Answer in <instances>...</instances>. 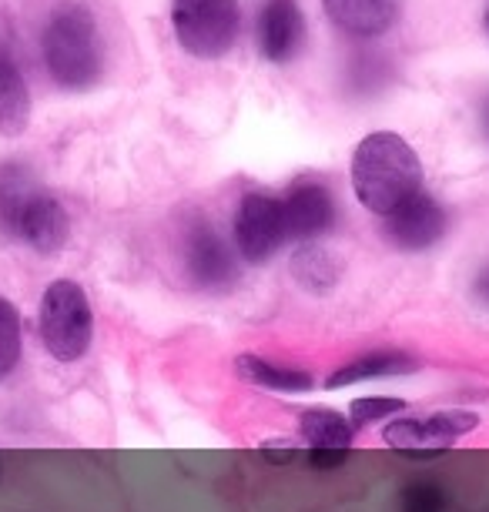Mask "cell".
<instances>
[{"label":"cell","mask_w":489,"mask_h":512,"mask_svg":"<svg viewBox=\"0 0 489 512\" xmlns=\"http://www.w3.org/2000/svg\"><path fill=\"white\" fill-rule=\"evenodd\" d=\"M0 235L44 255L64 248L71 235L64 205L24 164H0Z\"/></svg>","instance_id":"cell-1"},{"label":"cell","mask_w":489,"mask_h":512,"mask_svg":"<svg viewBox=\"0 0 489 512\" xmlns=\"http://www.w3.org/2000/svg\"><path fill=\"white\" fill-rule=\"evenodd\" d=\"M352 188L362 205L386 218L402 201L423 191V164L399 134H369L352 154Z\"/></svg>","instance_id":"cell-2"},{"label":"cell","mask_w":489,"mask_h":512,"mask_svg":"<svg viewBox=\"0 0 489 512\" xmlns=\"http://www.w3.org/2000/svg\"><path fill=\"white\" fill-rule=\"evenodd\" d=\"M41 51L47 74L67 91H84L101 77L104 47L94 17L81 4H61L47 17Z\"/></svg>","instance_id":"cell-3"},{"label":"cell","mask_w":489,"mask_h":512,"mask_svg":"<svg viewBox=\"0 0 489 512\" xmlns=\"http://www.w3.org/2000/svg\"><path fill=\"white\" fill-rule=\"evenodd\" d=\"M37 332L57 362H78L94 338V312L84 288L71 278H57L44 288L37 305Z\"/></svg>","instance_id":"cell-4"},{"label":"cell","mask_w":489,"mask_h":512,"mask_svg":"<svg viewBox=\"0 0 489 512\" xmlns=\"http://www.w3.org/2000/svg\"><path fill=\"white\" fill-rule=\"evenodd\" d=\"M235 0H175L171 24L178 44L195 57H222L238 37Z\"/></svg>","instance_id":"cell-5"},{"label":"cell","mask_w":489,"mask_h":512,"mask_svg":"<svg viewBox=\"0 0 489 512\" xmlns=\"http://www.w3.org/2000/svg\"><path fill=\"white\" fill-rule=\"evenodd\" d=\"M473 429H479L476 412L443 409V412L423 415V419L389 422L386 432H382V439H386L396 452H402V456L429 459V456H443V452H449V446H453L456 439H463L466 432H473Z\"/></svg>","instance_id":"cell-6"},{"label":"cell","mask_w":489,"mask_h":512,"mask_svg":"<svg viewBox=\"0 0 489 512\" xmlns=\"http://www.w3.org/2000/svg\"><path fill=\"white\" fill-rule=\"evenodd\" d=\"M285 238H289V231H285L282 198H272L265 191H248L235 211V241L245 262L265 265L285 245Z\"/></svg>","instance_id":"cell-7"},{"label":"cell","mask_w":489,"mask_h":512,"mask_svg":"<svg viewBox=\"0 0 489 512\" xmlns=\"http://www.w3.org/2000/svg\"><path fill=\"white\" fill-rule=\"evenodd\" d=\"M185 272L191 278V285L201 288V292H212V295H222V292H232L235 282H238V262L232 255V248L225 245L222 235L208 225V221H195L188 231H185Z\"/></svg>","instance_id":"cell-8"},{"label":"cell","mask_w":489,"mask_h":512,"mask_svg":"<svg viewBox=\"0 0 489 512\" xmlns=\"http://www.w3.org/2000/svg\"><path fill=\"white\" fill-rule=\"evenodd\" d=\"M446 235V211L436 198L412 195L382 221V238L399 251H426Z\"/></svg>","instance_id":"cell-9"},{"label":"cell","mask_w":489,"mask_h":512,"mask_svg":"<svg viewBox=\"0 0 489 512\" xmlns=\"http://www.w3.org/2000/svg\"><path fill=\"white\" fill-rule=\"evenodd\" d=\"M282 215L289 238L312 241L335 225V198L319 181H295L282 198Z\"/></svg>","instance_id":"cell-10"},{"label":"cell","mask_w":489,"mask_h":512,"mask_svg":"<svg viewBox=\"0 0 489 512\" xmlns=\"http://www.w3.org/2000/svg\"><path fill=\"white\" fill-rule=\"evenodd\" d=\"M299 432L309 442V462L315 469L342 466L352 449V422L332 409H305L299 415Z\"/></svg>","instance_id":"cell-11"},{"label":"cell","mask_w":489,"mask_h":512,"mask_svg":"<svg viewBox=\"0 0 489 512\" xmlns=\"http://www.w3.org/2000/svg\"><path fill=\"white\" fill-rule=\"evenodd\" d=\"M305 17L295 0H268L258 14V47L268 61L285 64L302 51Z\"/></svg>","instance_id":"cell-12"},{"label":"cell","mask_w":489,"mask_h":512,"mask_svg":"<svg viewBox=\"0 0 489 512\" xmlns=\"http://www.w3.org/2000/svg\"><path fill=\"white\" fill-rule=\"evenodd\" d=\"M325 14L332 17L342 31L356 37H376L389 31L399 14V0H322Z\"/></svg>","instance_id":"cell-13"},{"label":"cell","mask_w":489,"mask_h":512,"mask_svg":"<svg viewBox=\"0 0 489 512\" xmlns=\"http://www.w3.org/2000/svg\"><path fill=\"white\" fill-rule=\"evenodd\" d=\"M31 118V94H27V81L17 67L14 54L0 44V134L14 138L27 128Z\"/></svg>","instance_id":"cell-14"},{"label":"cell","mask_w":489,"mask_h":512,"mask_svg":"<svg viewBox=\"0 0 489 512\" xmlns=\"http://www.w3.org/2000/svg\"><path fill=\"white\" fill-rule=\"evenodd\" d=\"M339 275H342L339 255H332L325 245L305 241L292 255V278L299 282L302 292H309V295H329L332 288L339 285Z\"/></svg>","instance_id":"cell-15"},{"label":"cell","mask_w":489,"mask_h":512,"mask_svg":"<svg viewBox=\"0 0 489 512\" xmlns=\"http://www.w3.org/2000/svg\"><path fill=\"white\" fill-rule=\"evenodd\" d=\"M416 359L406 352H396V349H389V352H369V355H362V359L356 362H349V365H342L339 372H332L329 375V389H342V385H352V382H369V379H392V375H409V372H416Z\"/></svg>","instance_id":"cell-16"},{"label":"cell","mask_w":489,"mask_h":512,"mask_svg":"<svg viewBox=\"0 0 489 512\" xmlns=\"http://www.w3.org/2000/svg\"><path fill=\"white\" fill-rule=\"evenodd\" d=\"M235 372L242 375L245 382L258 385V389L268 392H282V395H302L312 389V375L302 369H285V365L265 362L262 355H238L235 359Z\"/></svg>","instance_id":"cell-17"},{"label":"cell","mask_w":489,"mask_h":512,"mask_svg":"<svg viewBox=\"0 0 489 512\" xmlns=\"http://www.w3.org/2000/svg\"><path fill=\"white\" fill-rule=\"evenodd\" d=\"M24 352V325L21 312L11 298L0 295V382H7L14 375V369L21 365Z\"/></svg>","instance_id":"cell-18"},{"label":"cell","mask_w":489,"mask_h":512,"mask_svg":"<svg viewBox=\"0 0 489 512\" xmlns=\"http://www.w3.org/2000/svg\"><path fill=\"white\" fill-rule=\"evenodd\" d=\"M349 77H352V84H356V91H376V88L386 84L389 67H386V61H382L379 54L362 51V54H356V61H352Z\"/></svg>","instance_id":"cell-19"},{"label":"cell","mask_w":489,"mask_h":512,"mask_svg":"<svg viewBox=\"0 0 489 512\" xmlns=\"http://www.w3.org/2000/svg\"><path fill=\"white\" fill-rule=\"evenodd\" d=\"M402 409H406V402L402 399H356L352 402V429H366V425L372 422H382L389 419V415H399Z\"/></svg>","instance_id":"cell-20"},{"label":"cell","mask_w":489,"mask_h":512,"mask_svg":"<svg viewBox=\"0 0 489 512\" xmlns=\"http://www.w3.org/2000/svg\"><path fill=\"white\" fill-rule=\"evenodd\" d=\"M446 499L433 482H416L402 492V512H443Z\"/></svg>","instance_id":"cell-21"},{"label":"cell","mask_w":489,"mask_h":512,"mask_svg":"<svg viewBox=\"0 0 489 512\" xmlns=\"http://www.w3.org/2000/svg\"><path fill=\"white\" fill-rule=\"evenodd\" d=\"M262 456L268 462H292L299 456V449H295L292 439H268V442H262Z\"/></svg>","instance_id":"cell-22"},{"label":"cell","mask_w":489,"mask_h":512,"mask_svg":"<svg viewBox=\"0 0 489 512\" xmlns=\"http://www.w3.org/2000/svg\"><path fill=\"white\" fill-rule=\"evenodd\" d=\"M473 292H476L479 302L489 308V265L479 268V275H476V282H473Z\"/></svg>","instance_id":"cell-23"},{"label":"cell","mask_w":489,"mask_h":512,"mask_svg":"<svg viewBox=\"0 0 489 512\" xmlns=\"http://www.w3.org/2000/svg\"><path fill=\"white\" fill-rule=\"evenodd\" d=\"M479 124H483V134H486V141H489V101L483 104V114H479Z\"/></svg>","instance_id":"cell-24"},{"label":"cell","mask_w":489,"mask_h":512,"mask_svg":"<svg viewBox=\"0 0 489 512\" xmlns=\"http://www.w3.org/2000/svg\"><path fill=\"white\" fill-rule=\"evenodd\" d=\"M486 31H489V14H486Z\"/></svg>","instance_id":"cell-25"},{"label":"cell","mask_w":489,"mask_h":512,"mask_svg":"<svg viewBox=\"0 0 489 512\" xmlns=\"http://www.w3.org/2000/svg\"><path fill=\"white\" fill-rule=\"evenodd\" d=\"M0 476H4V466H0Z\"/></svg>","instance_id":"cell-26"}]
</instances>
